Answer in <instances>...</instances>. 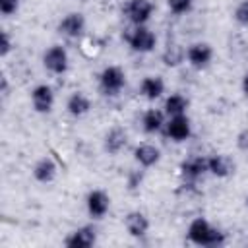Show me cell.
<instances>
[{
	"label": "cell",
	"instance_id": "cell-29",
	"mask_svg": "<svg viewBox=\"0 0 248 248\" xmlns=\"http://www.w3.org/2000/svg\"><path fill=\"white\" fill-rule=\"evenodd\" d=\"M242 93L248 97V74L242 78Z\"/></svg>",
	"mask_w": 248,
	"mask_h": 248
},
{
	"label": "cell",
	"instance_id": "cell-4",
	"mask_svg": "<svg viewBox=\"0 0 248 248\" xmlns=\"http://www.w3.org/2000/svg\"><path fill=\"white\" fill-rule=\"evenodd\" d=\"M43 66L48 74L52 76H62L68 72L70 68V56H68V50L66 46L62 45H52L45 50L43 54Z\"/></svg>",
	"mask_w": 248,
	"mask_h": 248
},
{
	"label": "cell",
	"instance_id": "cell-25",
	"mask_svg": "<svg viewBox=\"0 0 248 248\" xmlns=\"http://www.w3.org/2000/svg\"><path fill=\"white\" fill-rule=\"evenodd\" d=\"M192 2L194 0H167V6L170 10V14L182 16V14H188L192 10Z\"/></svg>",
	"mask_w": 248,
	"mask_h": 248
},
{
	"label": "cell",
	"instance_id": "cell-5",
	"mask_svg": "<svg viewBox=\"0 0 248 248\" xmlns=\"http://www.w3.org/2000/svg\"><path fill=\"white\" fill-rule=\"evenodd\" d=\"M155 12V4L151 0H126L122 6V14L130 25H145Z\"/></svg>",
	"mask_w": 248,
	"mask_h": 248
},
{
	"label": "cell",
	"instance_id": "cell-12",
	"mask_svg": "<svg viewBox=\"0 0 248 248\" xmlns=\"http://www.w3.org/2000/svg\"><path fill=\"white\" fill-rule=\"evenodd\" d=\"M236 170V163L231 155L227 153H211L207 155V172L211 176L217 178H229L231 174H234Z\"/></svg>",
	"mask_w": 248,
	"mask_h": 248
},
{
	"label": "cell",
	"instance_id": "cell-14",
	"mask_svg": "<svg viewBox=\"0 0 248 248\" xmlns=\"http://www.w3.org/2000/svg\"><path fill=\"white\" fill-rule=\"evenodd\" d=\"M126 145H128V134L122 126H112L103 138V149L112 157L120 155L126 149Z\"/></svg>",
	"mask_w": 248,
	"mask_h": 248
},
{
	"label": "cell",
	"instance_id": "cell-27",
	"mask_svg": "<svg viewBox=\"0 0 248 248\" xmlns=\"http://www.w3.org/2000/svg\"><path fill=\"white\" fill-rule=\"evenodd\" d=\"M14 48V41L8 31H0V56L6 58Z\"/></svg>",
	"mask_w": 248,
	"mask_h": 248
},
{
	"label": "cell",
	"instance_id": "cell-18",
	"mask_svg": "<svg viewBox=\"0 0 248 248\" xmlns=\"http://www.w3.org/2000/svg\"><path fill=\"white\" fill-rule=\"evenodd\" d=\"M140 95L147 101H157L165 93V79L161 76H145L138 87Z\"/></svg>",
	"mask_w": 248,
	"mask_h": 248
},
{
	"label": "cell",
	"instance_id": "cell-17",
	"mask_svg": "<svg viewBox=\"0 0 248 248\" xmlns=\"http://www.w3.org/2000/svg\"><path fill=\"white\" fill-rule=\"evenodd\" d=\"M124 229H126V232L130 236L141 238L149 231V219H147V215L143 211H138V209L136 211H130L124 217Z\"/></svg>",
	"mask_w": 248,
	"mask_h": 248
},
{
	"label": "cell",
	"instance_id": "cell-13",
	"mask_svg": "<svg viewBox=\"0 0 248 248\" xmlns=\"http://www.w3.org/2000/svg\"><path fill=\"white\" fill-rule=\"evenodd\" d=\"M31 107L39 114H48L54 107V91L46 83H39L31 89Z\"/></svg>",
	"mask_w": 248,
	"mask_h": 248
},
{
	"label": "cell",
	"instance_id": "cell-28",
	"mask_svg": "<svg viewBox=\"0 0 248 248\" xmlns=\"http://www.w3.org/2000/svg\"><path fill=\"white\" fill-rule=\"evenodd\" d=\"M236 147L240 151H248V128L240 130L238 136H236Z\"/></svg>",
	"mask_w": 248,
	"mask_h": 248
},
{
	"label": "cell",
	"instance_id": "cell-22",
	"mask_svg": "<svg viewBox=\"0 0 248 248\" xmlns=\"http://www.w3.org/2000/svg\"><path fill=\"white\" fill-rule=\"evenodd\" d=\"M188 105L190 103L182 93H170L165 99L163 110H165L167 116H178V114H186L188 112Z\"/></svg>",
	"mask_w": 248,
	"mask_h": 248
},
{
	"label": "cell",
	"instance_id": "cell-23",
	"mask_svg": "<svg viewBox=\"0 0 248 248\" xmlns=\"http://www.w3.org/2000/svg\"><path fill=\"white\" fill-rule=\"evenodd\" d=\"M232 19L240 27H248V0H240L232 10Z\"/></svg>",
	"mask_w": 248,
	"mask_h": 248
},
{
	"label": "cell",
	"instance_id": "cell-30",
	"mask_svg": "<svg viewBox=\"0 0 248 248\" xmlns=\"http://www.w3.org/2000/svg\"><path fill=\"white\" fill-rule=\"evenodd\" d=\"M0 91H2L4 97L8 95V78H2V89H0Z\"/></svg>",
	"mask_w": 248,
	"mask_h": 248
},
{
	"label": "cell",
	"instance_id": "cell-2",
	"mask_svg": "<svg viewBox=\"0 0 248 248\" xmlns=\"http://www.w3.org/2000/svg\"><path fill=\"white\" fill-rule=\"evenodd\" d=\"M122 37H124L126 45L130 46V50L140 52V54H147V52L155 50V46H157V35L147 25H132L124 31Z\"/></svg>",
	"mask_w": 248,
	"mask_h": 248
},
{
	"label": "cell",
	"instance_id": "cell-8",
	"mask_svg": "<svg viewBox=\"0 0 248 248\" xmlns=\"http://www.w3.org/2000/svg\"><path fill=\"white\" fill-rule=\"evenodd\" d=\"M85 209H87L89 217L95 219V221L107 217V213L110 209V196L101 188L89 190V194L85 198Z\"/></svg>",
	"mask_w": 248,
	"mask_h": 248
},
{
	"label": "cell",
	"instance_id": "cell-1",
	"mask_svg": "<svg viewBox=\"0 0 248 248\" xmlns=\"http://www.w3.org/2000/svg\"><path fill=\"white\" fill-rule=\"evenodd\" d=\"M186 236L192 244L196 246H205V248H217L225 244V232L217 227H213L205 217H196L190 221Z\"/></svg>",
	"mask_w": 248,
	"mask_h": 248
},
{
	"label": "cell",
	"instance_id": "cell-3",
	"mask_svg": "<svg viewBox=\"0 0 248 248\" xmlns=\"http://www.w3.org/2000/svg\"><path fill=\"white\" fill-rule=\"evenodd\" d=\"M126 87V72L116 66V64H108L101 70L99 74V91L105 97H116L122 93V89Z\"/></svg>",
	"mask_w": 248,
	"mask_h": 248
},
{
	"label": "cell",
	"instance_id": "cell-31",
	"mask_svg": "<svg viewBox=\"0 0 248 248\" xmlns=\"http://www.w3.org/2000/svg\"><path fill=\"white\" fill-rule=\"evenodd\" d=\"M244 203H246V207H248V196H246V200H244Z\"/></svg>",
	"mask_w": 248,
	"mask_h": 248
},
{
	"label": "cell",
	"instance_id": "cell-26",
	"mask_svg": "<svg viewBox=\"0 0 248 248\" xmlns=\"http://www.w3.org/2000/svg\"><path fill=\"white\" fill-rule=\"evenodd\" d=\"M19 4H21V0H0V14L4 17L16 16L19 10Z\"/></svg>",
	"mask_w": 248,
	"mask_h": 248
},
{
	"label": "cell",
	"instance_id": "cell-9",
	"mask_svg": "<svg viewBox=\"0 0 248 248\" xmlns=\"http://www.w3.org/2000/svg\"><path fill=\"white\" fill-rule=\"evenodd\" d=\"M165 136L176 143L186 141L192 136V122L188 114H178V116H169L165 122Z\"/></svg>",
	"mask_w": 248,
	"mask_h": 248
},
{
	"label": "cell",
	"instance_id": "cell-16",
	"mask_svg": "<svg viewBox=\"0 0 248 248\" xmlns=\"http://www.w3.org/2000/svg\"><path fill=\"white\" fill-rule=\"evenodd\" d=\"M134 161L141 167V169H151L161 161V149L155 143H138L134 147Z\"/></svg>",
	"mask_w": 248,
	"mask_h": 248
},
{
	"label": "cell",
	"instance_id": "cell-11",
	"mask_svg": "<svg viewBox=\"0 0 248 248\" xmlns=\"http://www.w3.org/2000/svg\"><path fill=\"white\" fill-rule=\"evenodd\" d=\"M56 31L68 39H79L85 33V16L81 12H70L60 21Z\"/></svg>",
	"mask_w": 248,
	"mask_h": 248
},
{
	"label": "cell",
	"instance_id": "cell-24",
	"mask_svg": "<svg viewBox=\"0 0 248 248\" xmlns=\"http://www.w3.org/2000/svg\"><path fill=\"white\" fill-rule=\"evenodd\" d=\"M143 184V169H136V170H130L128 176H126V186L130 192H138Z\"/></svg>",
	"mask_w": 248,
	"mask_h": 248
},
{
	"label": "cell",
	"instance_id": "cell-19",
	"mask_svg": "<svg viewBox=\"0 0 248 248\" xmlns=\"http://www.w3.org/2000/svg\"><path fill=\"white\" fill-rule=\"evenodd\" d=\"M66 110L70 116L74 118H81L91 110V99L83 93V91H74L68 99H66Z\"/></svg>",
	"mask_w": 248,
	"mask_h": 248
},
{
	"label": "cell",
	"instance_id": "cell-10",
	"mask_svg": "<svg viewBox=\"0 0 248 248\" xmlns=\"http://www.w3.org/2000/svg\"><path fill=\"white\" fill-rule=\"evenodd\" d=\"M97 244V229L95 225H81L74 229L66 238L64 246L68 248H91Z\"/></svg>",
	"mask_w": 248,
	"mask_h": 248
},
{
	"label": "cell",
	"instance_id": "cell-15",
	"mask_svg": "<svg viewBox=\"0 0 248 248\" xmlns=\"http://www.w3.org/2000/svg\"><path fill=\"white\" fill-rule=\"evenodd\" d=\"M31 174L39 184H50V182H54V178L58 174V165L50 155H45L35 161Z\"/></svg>",
	"mask_w": 248,
	"mask_h": 248
},
{
	"label": "cell",
	"instance_id": "cell-7",
	"mask_svg": "<svg viewBox=\"0 0 248 248\" xmlns=\"http://www.w3.org/2000/svg\"><path fill=\"white\" fill-rule=\"evenodd\" d=\"M178 170H180V176L186 184L198 182L203 174H207V155H190V157H186L180 163Z\"/></svg>",
	"mask_w": 248,
	"mask_h": 248
},
{
	"label": "cell",
	"instance_id": "cell-21",
	"mask_svg": "<svg viewBox=\"0 0 248 248\" xmlns=\"http://www.w3.org/2000/svg\"><path fill=\"white\" fill-rule=\"evenodd\" d=\"M161 62L169 68H176L182 62H186V46L178 45V43H167V46L161 52Z\"/></svg>",
	"mask_w": 248,
	"mask_h": 248
},
{
	"label": "cell",
	"instance_id": "cell-6",
	"mask_svg": "<svg viewBox=\"0 0 248 248\" xmlns=\"http://www.w3.org/2000/svg\"><path fill=\"white\" fill-rule=\"evenodd\" d=\"M213 56H215V50L205 41H196L186 46V62L194 70H205L213 62Z\"/></svg>",
	"mask_w": 248,
	"mask_h": 248
},
{
	"label": "cell",
	"instance_id": "cell-20",
	"mask_svg": "<svg viewBox=\"0 0 248 248\" xmlns=\"http://www.w3.org/2000/svg\"><path fill=\"white\" fill-rule=\"evenodd\" d=\"M165 110L161 108H147L143 114H141V130L145 134H157L165 128Z\"/></svg>",
	"mask_w": 248,
	"mask_h": 248
}]
</instances>
